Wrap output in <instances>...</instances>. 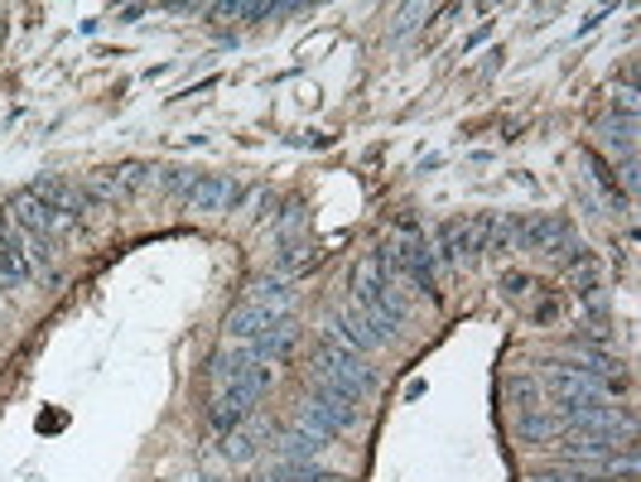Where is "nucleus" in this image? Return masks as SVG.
Wrapping results in <instances>:
<instances>
[{"instance_id":"nucleus-1","label":"nucleus","mask_w":641,"mask_h":482,"mask_svg":"<svg viewBox=\"0 0 641 482\" xmlns=\"http://www.w3.org/2000/svg\"><path fill=\"white\" fill-rule=\"evenodd\" d=\"M314 381L328 386V391H343L347 400H362L377 386V371H371L367 353H357V347H347L338 338H324L314 353Z\"/></svg>"},{"instance_id":"nucleus-2","label":"nucleus","mask_w":641,"mask_h":482,"mask_svg":"<svg viewBox=\"0 0 641 482\" xmlns=\"http://www.w3.org/2000/svg\"><path fill=\"white\" fill-rule=\"evenodd\" d=\"M300 425H309V430H318L324 439H338L357 425V400H347L343 391H328V386L314 381V391L304 396V406H300Z\"/></svg>"},{"instance_id":"nucleus-3","label":"nucleus","mask_w":641,"mask_h":482,"mask_svg":"<svg viewBox=\"0 0 641 482\" xmlns=\"http://www.w3.org/2000/svg\"><path fill=\"white\" fill-rule=\"evenodd\" d=\"M487 222H492V212L444 222V227H439V241H434V256L449 261V265H469V261H477V256H483V247H487Z\"/></svg>"},{"instance_id":"nucleus-4","label":"nucleus","mask_w":641,"mask_h":482,"mask_svg":"<svg viewBox=\"0 0 641 482\" xmlns=\"http://www.w3.org/2000/svg\"><path fill=\"white\" fill-rule=\"evenodd\" d=\"M15 227H24V232H34V237H44V241H53L59 247L63 237H73L77 232V218H69V212H53L49 203H39V198L24 189V193H15L10 198V212H6Z\"/></svg>"},{"instance_id":"nucleus-5","label":"nucleus","mask_w":641,"mask_h":482,"mask_svg":"<svg viewBox=\"0 0 641 482\" xmlns=\"http://www.w3.org/2000/svg\"><path fill=\"white\" fill-rule=\"evenodd\" d=\"M155 179L150 165H140V159H130V165H116V169H102L87 179V198L92 203H126L136 189H145V184Z\"/></svg>"},{"instance_id":"nucleus-6","label":"nucleus","mask_w":641,"mask_h":482,"mask_svg":"<svg viewBox=\"0 0 641 482\" xmlns=\"http://www.w3.org/2000/svg\"><path fill=\"white\" fill-rule=\"evenodd\" d=\"M242 179H232V174H198V184L189 189V208L193 212H232L242 203Z\"/></svg>"},{"instance_id":"nucleus-7","label":"nucleus","mask_w":641,"mask_h":482,"mask_svg":"<svg viewBox=\"0 0 641 482\" xmlns=\"http://www.w3.org/2000/svg\"><path fill=\"white\" fill-rule=\"evenodd\" d=\"M39 203H49L53 212H69V218L83 222L92 212V198H87V184H73V179H59V174H44V179H34L30 189Z\"/></svg>"},{"instance_id":"nucleus-8","label":"nucleus","mask_w":641,"mask_h":482,"mask_svg":"<svg viewBox=\"0 0 641 482\" xmlns=\"http://www.w3.org/2000/svg\"><path fill=\"white\" fill-rule=\"evenodd\" d=\"M328 338L357 347V353H377V347L386 343L381 333L367 324V314L357 310V304H353V310H333V314H328Z\"/></svg>"},{"instance_id":"nucleus-9","label":"nucleus","mask_w":641,"mask_h":482,"mask_svg":"<svg viewBox=\"0 0 641 482\" xmlns=\"http://www.w3.org/2000/svg\"><path fill=\"white\" fill-rule=\"evenodd\" d=\"M574 241V232L559 218H526L516 222V247H530V251H545V256L559 261V251H565Z\"/></svg>"},{"instance_id":"nucleus-10","label":"nucleus","mask_w":641,"mask_h":482,"mask_svg":"<svg viewBox=\"0 0 641 482\" xmlns=\"http://www.w3.org/2000/svg\"><path fill=\"white\" fill-rule=\"evenodd\" d=\"M246 304H261L265 314H275V318H290V310H295V285H290V275H256L246 285Z\"/></svg>"},{"instance_id":"nucleus-11","label":"nucleus","mask_w":641,"mask_h":482,"mask_svg":"<svg viewBox=\"0 0 641 482\" xmlns=\"http://www.w3.org/2000/svg\"><path fill=\"white\" fill-rule=\"evenodd\" d=\"M34 285V265L24 261V251L15 247L6 218H0V290H30Z\"/></svg>"},{"instance_id":"nucleus-12","label":"nucleus","mask_w":641,"mask_h":482,"mask_svg":"<svg viewBox=\"0 0 641 482\" xmlns=\"http://www.w3.org/2000/svg\"><path fill=\"white\" fill-rule=\"evenodd\" d=\"M271 324H275V314H265L261 304H246V300H242L232 314H227V343H242V347H251V343H256V338H261V333L271 328Z\"/></svg>"},{"instance_id":"nucleus-13","label":"nucleus","mask_w":641,"mask_h":482,"mask_svg":"<svg viewBox=\"0 0 641 482\" xmlns=\"http://www.w3.org/2000/svg\"><path fill=\"white\" fill-rule=\"evenodd\" d=\"M295 343H300V324H295V318H275V324L265 328L256 343H251V353H256L261 362H285L290 353H295Z\"/></svg>"},{"instance_id":"nucleus-14","label":"nucleus","mask_w":641,"mask_h":482,"mask_svg":"<svg viewBox=\"0 0 641 482\" xmlns=\"http://www.w3.org/2000/svg\"><path fill=\"white\" fill-rule=\"evenodd\" d=\"M598 140H603V150L612 159H637V116H608L603 126H598Z\"/></svg>"},{"instance_id":"nucleus-15","label":"nucleus","mask_w":641,"mask_h":482,"mask_svg":"<svg viewBox=\"0 0 641 482\" xmlns=\"http://www.w3.org/2000/svg\"><path fill=\"white\" fill-rule=\"evenodd\" d=\"M565 430V420L550 410H540V406H526L516 415V434H521V444H550V439Z\"/></svg>"},{"instance_id":"nucleus-16","label":"nucleus","mask_w":641,"mask_h":482,"mask_svg":"<svg viewBox=\"0 0 641 482\" xmlns=\"http://www.w3.org/2000/svg\"><path fill=\"white\" fill-rule=\"evenodd\" d=\"M324 449H328V439L318 430H309V425H295V430H285V439H280V453H285L290 463H309Z\"/></svg>"},{"instance_id":"nucleus-17","label":"nucleus","mask_w":641,"mask_h":482,"mask_svg":"<svg viewBox=\"0 0 641 482\" xmlns=\"http://www.w3.org/2000/svg\"><path fill=\"white\" fill-rule=\"evenodd\" d=\"M512 247H516V222H512V218H492V222H487V247H483V256H506Z\"/></svg>"},{"instance_id":"nucleus-18","label":"nucleus","mask_w":641,"mask_h":482,"mask_svg":"<svg viewBox=\"0 0 641 482\" xmlns=\"http://www.w3.org/2000/svg\"><path fill=\"white\" fill-rule=\"evenodd\" d=\"M530 482H603L598 468H579V463H565V468H540Z\"/></svg>"},{"instance_id":"nucleus-19","label":"nucleus","mask_w":641,"mask_h":482,"mask_svg":"<svg viewBox=\"0 0 641 482\" xmlns=\"http://www.w3.org/2000/svg\"><path fill=\"white\" fill-rule=\"evenodd\" d=\"M155 174H159V189H165V193H179V198H189V189L198 184L193 169H155Z\"/></svg>"},{"instance_id":"nucleus-20","label":"nucleus","mask_w":641,"mask_h":482,"mask_svg":"<svg viewBox=\"0 0 641 482\" xmlns=\"http://www.w3.org/2000/svg\"><path fill=\"white\" fill-rule=\"evenodd\" d=\"M222 453H227V459H251V453H256V430L222 434Z\"/></svg>"},{"instance_id":"nucleus-21","label":"nucleus","mask_w":641,"mask_h":482,"mask_svg":"<svg viewBox=\"0 0 641 482\" xmlns=\"http://www.w3.org/2000/svg\"><path fill=\"white\" fill-rule=\"evenodd\" d=\"M512 396H516V406H521V410H526V406H540V381L516 377V381H512Z\"/></svg>"},{"instance_id":"nucleus-22","label":"nucleus","mask_w":641,"mask_h":482,"mask_svg":"<svg viewBox=\"0 0 641 482\" xmlns=\"http://www.w3.org/2000/svg\"><path fill=\"white\" fill-rule=\"evenodd\" d=\"M502 290L512 294V300H521V294L530 290V275H506V280H502Z\"/></svg>"}]
</instances>
